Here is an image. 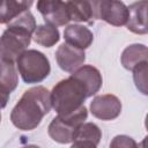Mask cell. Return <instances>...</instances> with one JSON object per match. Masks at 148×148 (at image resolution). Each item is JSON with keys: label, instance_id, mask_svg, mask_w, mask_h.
<instances>
[{"label": "cell", "instance_id": "cell-1", "mask_svg": "<svg viewBox=\"0 0 148 148\" xmlns=\"http://www.w3.org/2000/svg\"><path fill=\"white\" fill-rule=\"evenodd\" d=\"M50 91L37 86L24 91L20 101L13 108L10 120L13 125L21 131L35 130L51 110Z\"/></svg>", "mask_w": 148, "mask_h": 148}, {"label": "cell", "instance_id": "cell-2", "mask_svg": "<svg viewBox=\"0 0 148 148\" xmlns=\"http://www.w3.org/2000/svg\"><path fill=\"white\" fill-rule=\"evenodd\" d=\"M87 97L82 82L72 75L59 81L50 92L51 105L59 117H68L79 111Z\"/></svg>", "mask_w": 148, "mask_h": 148}, {"label": "cell", "instance_id": "cell-3", "mask_svg": "<svg viewBox=\"0 0 148 148\" xmlns=\"http://www.w3.org/2000/svg\"><path fill=\"white\" fill-rule=\"evenodd\" d=\"M16 67L25 83H39L51 72L47 57L37 50H25L16 59Z\"/></svg>", "mask_w": 148, "mask_h": 148}, {"label": "cell", "instance_id": "cell-4", "mask_svg": "<svg viewBox=\"0 0 148 148\" xmlns=\"http://www.w3.org/2000/svg\"><path fill=\"white\" fill-rule=\"evenodd\" d=\"M32 34L23 28L7 24L0 37V59L16 61L25 49L30 45Z\"/></svg>", "mask_w": 148, "mask_h": 148}, {"label": "cell", "instance_id": "cell-5", "mask_svg": "<svg viewBox=\"0 0 148 148\" xmlns=\"http://www.w3.org/2000/svg\"><path fill=\"white\" fill-rule=\"evenodd\" d=\"M88 117L87 108L83 105L79 111L68 117H54L49 125L47 132L50 138L59 143H71L74 141L75 133L81 124Z\"/></svg>", "mask_w": 148, "mask_h": 148}, {"label": "cell", "instance_id": "cell-6", "mask_svg": "<svg viewBox=\"0 0 148 148\" xmlns=\"http://www.w3.org/2000/svg\"><path fill=\"white\" fill-rule=\"evenodd\" d=\"M91 5L94 8L95 18L103 20L114 27H121L126 24L128 9L124 2L114 0H102L92 1Z\"/></svg>", "mask_w": 148, "mask_h": 148}, {"label": "cell", "instance_id": "cell-7", "mask_svg": "<svg viewBox=\"0 0 148 148\" xmlns=\"http://www.w3.org/2000/svg\"><path fill=\"white\" fill-rule=\"evenodd\" d=\"M90 112L101 120H113L121 112V102L112 94L98 95L90 103Z\"/></svg>", "mask_w": 148, "mask_h": 148}, {"label": "cell", "instance_id": "cell-8", "mask_svg": "<svg viewBox=\"0 0 148 148\" xmlns=\"http://www.w3.org/2000/svg\"><path fill=\"white\" fill-rule=\"evenodd\" d=\"M37 9L42 14L45 23L47 24H52L54 27H61L71 21L67 5L64 1L40 0L37 2Z\"/></svg>", "mask_w": 148, "mask_h": 148}, {"label": "cell", "instance_id": "cell-9", "mask_svg": "<svg viewBox=\"0 0 148 148\" xmlns=\"http://www.w3.org/2000/svg\"><path fill=\"white\" fill-rule=\"evenodd\" d=\"M56 60L62 71L73 73L83 65L86 53L83 50L76 49L67 43H62L56 51Z\"/></svg>", "mask_w": 148, "mask_h": 148}, {"label": "cell", "instance_id": "cell-10", "mask_svg": "<svg viewBox=\"0 0 148 148\" xmlns=\"http://www.w3.org/2000/svg\"><path fill=\"white\" fill-rule=\"evenodd\" d=\"M147 7H148L147 1L133 2L127 7L128 17H127L126 27L130 31L138 35H145L148 32Z\"/></svg>", "mask_w": 148, "mask_h": 148}, {"label": "cell", "instance_id": "cell-11", "mask_svg": "<svg viewBox=\"0 0 148 148\" xmlns=\"http://www.w3.org/2000/svg\"><path fill=\"white\" fill-rule=\"evenodd\" d=\"M71 75L82 82V84L84 86V88L87 90L88 97L98 92L103 84V79H102L101 72L91 65H82L80 68L74 71Z\"/></svg>", "mask_w": 148, "mask_h": 148}, {"label": "cell", "instance_id": "cell-12", "mask_svg": "<svg viewBox=\"0 0 148 148\" xmlns=\"http://www.w3.org/2000/svg\"><path fill=\"white\" fill-rule=\"evenodd\" d=\"M64 38L68 45L84 51L91 45L94 40V35L90 29L84 25L69 24L64 30Z\"/></svg>", "mask_w": 148, "mask_h": 148}, {"label": "cell", "instance_id": "cell-13", "mask_svg": "<svg viewBox=\"0 0 148 148\" xmlns=\"http://www.w3.org/2000/svg\"><path fill=\"white\" fill-rule=\"evenodd\" d=\"M148 50L143 44H132L128 45L121 53L120 61L124 68L128 71H133L139 64L147 61Z\"/></svg>", "mask_w": 148, "mask_h": 148}, {"label": "cell", "instance_id": "cell-14", "mask_svg": "<svg viewBox=\"0 0 148 148\" xmlns=\"http://www.w3.org/2000/svg\"><path fill=\"white\" fill-rule=\"evenodd\" d=\"M69 20L75 22H87L92 23L95 18V13L91 2L89 1H66Z\"/></svg>", "mask_w": 148, "mask_h": 148}, {"label": "cell", "instance_id": "cell-15", "mask_svg": "<svg viewBox=\"0 0 148 148\" xmlns=\"http://www.w3.org/2000/svg\"><path fill=\"white\" fill-rule=\"evenodd\" d=\"M32 1H15V0H0V24L9 23L22 12L29 9Z\"/></svg>", "mask_w": 148, "mask_h": 148}, {"label": "cell", "instance_id": "cell-16", "mask_svg": "<svg viewBox=\"0 0 148 148\" xmlns=\"http://www.w3.org/2000/svg\"><path fill=\"white\" fill-rule=\"evenodd\" d=\"M32 37L37 44H39L44 47H51L59 42L60 34H59V30L57 27L45 23V24H40L36 28Z\"/></svg>", "mask_w": 148, "mask_h": 148}, {"label": "cell", "instance_id": "cell-17", "mask_svg": "<svg viewBox=\"0 0 148 148\" xmlns=\"http://www.w3.org/2000/svg\"><path fill=\"white\" fill-rule=\"evenodd\" d=\"M18 83V74L14 61L0 59V84L9 92L15 90Z\"/></svg>", "mask_w": 148, "mask_h": 148}, {"label": "cell", "instance_id": "cell-18", "mask_svg": "<svg viewBox=\"0 0 148 148\" xmlns=\"http://www.w3.org/2000/svg\"><path fill=\"white\" fill-rule=\"evenodd\" d=\"M102 138V132L99 127L94 123H83L79 126L74 140H86L98 145Z\"/></svg>", "mask_w": 148, "mask_h": 148}, {"label": "cell", "instance_id": "cell-19", "mask_svg": "<svg viewBox=\"0 0 148 148\" xmlns=\"http://www.w3.org/2000/svg\"><path fill=\"white\" fill-rule=\"evenodd\" d=\"M147 69H148V62L143 61L139 64L134 69H133V80L136 86V88L143 94L147 95Z\"/></svg>", "mask_w": 148, "mask_h": 148}, {"label": "cell", "instance_id": "cell-20", "mask_svg": "<svg viewBox=\"0 0 148 148\" xmlns=\"http://www.w3.org/2000/svg\"><path fill=\"white\" fill-rule=\"evenodd\" d=\"M143 142H145V140L141 142V145H138L133 138H131L128 135L120 134V135H116L112 139V141L110 143V148H141Z\"/></svg>", "mask_w": 148, "mask_h": 148}, {"label": "cell", "instance_id": "cell-21", "mask_svg": "<svg viewBox=\"0 0 148 148\" xmlns=\"http://www.w3.org/2000/svg\"><path fill=\"white\" fill-rule=\"evenodd\" d=\"M71 148H97V145H95L91 141L86 140H74Z\"/></svg>", "mask_w": 148, "mask_h": 148}, {"label": "cell", "instance_id": "cell-22", "mask_svg": "<svg viewBox=\"0 0 148 148\" xmlns=\"http://www.w3.org/2000/svg\"><path fill=\"white\" fill-rule=\"evenodd\" d=\"M9 94L10 92L2 84H0V109H3L7 105L9 99Z\"/></svg>", "mask_w": 148, "mask_h": 148}, {"label": "cell", "instance_id": "cell-23", "mask_svg": "<svg viewBox=\"0 0 148 148\" xmlns=\"http://www.w3.org/2000/svg\"><path fill=\"white\" fill-rule=\"evenodd\" d=\"M22 148H40V147H38V146H36V145H28V146H24V147H22Z\"/></svg>", "mask_w": 148, "mask_h": 148}]
</instances>
